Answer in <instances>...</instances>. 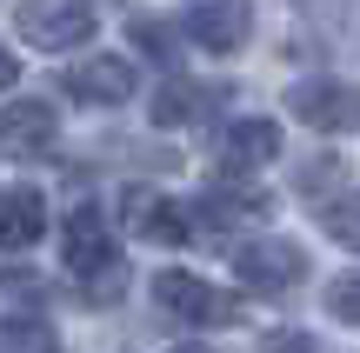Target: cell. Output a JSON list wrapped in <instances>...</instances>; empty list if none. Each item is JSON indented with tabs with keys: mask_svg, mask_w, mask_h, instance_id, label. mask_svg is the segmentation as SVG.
<instances>
[{
	"mask_svg": "<svg viewBox=\"0 0 360 353\" xmlns=\"http://www.w3.org/2000/svg\"><path fill=\"white\" fill-rule=\"evenodd\" d=\"M60 87L74 93L80 107H127L134 100V60H120V53H94V60L67 67Z\"/></svg>",
	"mask_w": 360,
	"mask_h": 353,
	"instance_id": "52a82bcc",
	"label": "cell"
},
{
	"mask_svg": "<svg viewBox=\"0 0 360 353\" xmlns=\"http://www.w3.org/2000/svg\"><path fill=\"white\" fill-rule=\"evenodd\" d=\"M60 127H53V107L47 100H13L0 114V154L7 160H47Z\"/></svg>",
	"mask_w": 360,
	"mask_h": 353,
	"instance_id": "9c48e42d",
	"label": "cell"
},
{
	"mask_svg": "<svg viewBox=\"0 0 360 353\" xmlns=\"http://www.w3.org/2000/svg\"><path fill=\"white\" fill-rule=\"evenodd\" d=\"M134 47L167 60V53H174V27H167V20H134Z\"/></svg>",
	"mask_w": 360,
	"mask_h": 353,
	"instance_id": "e0dca14e",
	"label": "cell"
},
{
	"mask_svg": "<svg viewBox=\"0 0 360 353\" xmlns=\"http://www.w3.org/2000/svg\"><path fill=\"white\" fill-rule=\"evenodd\" d=\"M154 300H160V314L187 320V327H227V320H233V300H227V293H214L200 274H180V267L154 274Z\"/></svg>",
	"mask_w": 360,
	"mask_h": 353,
	"instance_id": "5b68a950",
	"label": "cell"
},
{
	"mask_svg": "<svg viewBox=\"0 0 360 353\" xmlns=\"http://www.w3.org/2000/svg\"><path fill=\"white\" fill-rule=\"evenodd\" d=\"M267 213H274V194H254V187H233V180L200 194V220L207 227H247V220H267Z\"/></svg>",
	"mask_w": 360,
	"mask_h": 353,
	"instance_id": "7c38bea8",
	"label": "cell"
},
{
	"mask_svg": "<svg viewBox=\"0 0 360 353\" xmlns=\"http://www.w3.org/2000/svg\"><path fill=\"white\" fill-rule=\"evenodd\" d=\"M214 154H220L227 173H254V167H267V160L281 154V127H274V120H227Z\"/></svg>",
	"mask_w": 360,
	"mask_h": 353,
	"instance_id": "8fae6325",
	"label": "cell"
},
{
	"mask_svg": "<svg viewBox=\"0 0 360 353\" xmlns=\"http://www.w3.org/2000/svg\"><path fill=\"white\" fill-rule=\"evenodd\" d=\"M233 274L254 293H287L307 280V253L294 240H247V247H233Z\"/></svg>",
	"mask_w": 360,
	"mask_h": 353,
	"instance_id": "277c9868",
	"label": "cell"
},
{
	"mask_svg": "<svg viewBox=\"0 0 360 353\" xmlns=\"http://www.w3.org/2000/svg\"><path fill=\"white\" fill-rule=\"evenodd\" d=\"M321 227H327V240H340V247L360 253V187H354V194H340V200H327V207H321Z\"/></svg>",
	"mask_w": 360,
	"mask_h": 353,
	"instance_id": "9a60e30c",
	"label": "cell"
},
{
	"mask_svg": "<svg viewBox=\"0 0 360 353\" xmlns=\"http://www.w3.org/2000/svg\"><path fill=\"white\" fill-rule=\"evenodd\" d=\"M287 107H294V120L321 133H360V87H347V80H300Z\"/></svg>",
	"mask_w": 360,
	"mask_h": 353,
	"instance_id": "8992f818",
	"label": "cell"
},
{
	"mask_svg": "<svg viewBox=\"0 0 360 353\" xmlns=\"http://www.w3.org/2000/svg\"><path fill=\"white\" fill-rule=\"evenodd\" d=\"M47 234V200L34 187H0V247H34Z\"/></svg>",
	"mask_w": 360,
	"mask_h": 353,
	"instance_id": "4fadbf2b",
	"label": "cell"
},
{
	"mask_svg": "<svg viewBox=\"0 0 360 353\" xmlns=\"http://www.w3.org/2000/svg\"><path fill=\"white\" fill-rule=\"evenodd\" d=\"M53 320H47V280L7 267L0 274V347H47Z\"/></svg>",
	"mask_w": 360,
	"mask_h": 353,
	"instance_id": "7a4b0ae2",
	"label": "cell"
},
{
	"mask_svg": "<svg viewBox=\"0 0 360 353\" xmlns=\"http://www.w3.org/2000/svg\"><path fill=\"white\" fill-rule=\"evenodd\" d=\"M327 314H334V320H347V327H360V274L327 280Z\"/></svg>",
	"mask_w": 360,
	"mask_h": 353,
	"instance_id": "2e32d148",
	"label": "cell"
},
{
	"mask_svg": "<svg viewBox=\"0 0 360 353\" xmlns=\"http://www.w3.org/2000/svg\"><path fill=\"white\" fill-rule=\"evenodd\" d=\"M20 80V60H13V47H0V87H13Z\"/></svg>",
	"mask_w": 360,
	"mask_h": 353,
	"instance_id": "ac0fdd59",
	"label": "cell"
},
{
	"mask_svg": "<svg viewBox=\"0 0 360 353\" xmlns=\"http://www.w3.org/2000/svg\"><path fill=\"white\" fill-rule=\"evenodd\" d=\"M187 34H193V47H207V53H240L247 34H254V7H247V0H193Z\"/></svg>",
	"mask_w": 360,
	"mask_h": 353,
	"instance_id": "ba28073f",
	"label": "cell"
},
{
	"mask_svg": "<svg viewBox=\"0 0 360 353\" xmlns=\"http://www.w3.org/2000/svg\"><path fill=\"white\" fill-rule=\"evenodd\" d=\"M120 220L141 240H160V247H180V240H187V213H180L167 194H154V187H127V194H120Z\"/></svg>",
	"mask_w": 360,
	"mask_h": 353,
	"instance_id": "30bf717a",
	"label": "cell"
},
{
	"mask_svg": "<svg viewBox=\"0 0 360 353\" xmlns=\"http://www.w3.org/2000/svg\"><path fill=\"white\" fill-rule=\"evenodd\" d=\"M13 34H27L47 53H67L94 34V7L87 0H20L13 7Z\"/></svg>",
	"mask_w": 360,
	"mask_h": 353,
	"instance_id": "3957f363",
	"label": "cell"
},
{
	"mask_svg": "<svg viewBox=\"0 0 360 353\" xmlns=\"http://www.w3.org/2000/svg\"><path fill=\"white\" fill-rule=\"evenodd\" d=\"M60 260H67V274L87 280V300L94 307H107L120 287H127V260H120L114 240H107L101 207H74V213H67V227H60Z\"/></svg>",
	"mask_w": 360,
	"mask_h": 353,
	"instance_id": "6da1fadb",
	"label": "cell"
},
{
	"mask_svg": "<svg viewBox=\"0 0 360 353\" xmlns=\"http://www.w3.org/2000/svg\"><path fill=\"white\" fill-rule=\"evenodd\" d=\"M214 107H220V87H207V80H167L154 93V127H187V120L214 114Z\"/></svg>",
	"mask_w": 360,
	"mask_h": 353,
	"instance_id": "5bb4252c",
	"label": "cell"
}]
</instances>
